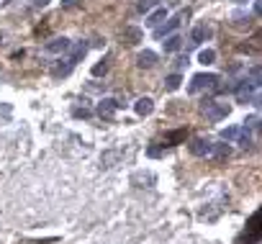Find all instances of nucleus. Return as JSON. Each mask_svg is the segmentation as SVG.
<instances>
[{
	"instance_id": "obj_1",
	"label": "nucleus",
	"mask_w": 262,
	"mask_h": 244,
	"mask_svg": "<svg viewBox=\"0 0 262 244\" xmlns=\"http://www.w3.org/2000/svg\"><path fill=\"white\" fill-rule=\"evenodd\" d=\"M221 139L226 142V144H242L244 149L252 144V129H247L244 124L242 126H229V129H224L221 131Z\"/></svg>"
},
{
	"instance_id": "obj_2",
	"label": "nucleus",
	"mask_w": 262,
	"mask_h": 244,
	"mask_svg": "<svg viewBox=\"0 0 262 244\" xmlns=\"http://www.w3.org/2000/svg\"><path fill=\"white\" fill-rule=\"evenodd\" d=\"M234 95L239 103H244V105H259V87L252 85L249 80H242L236 87H234Z\"/></svg>"
},
{
	"instance_id": "obj_3",
	"label": "nucleus",
	"mask_w": 262,
	"mask_h": 244,
	"mask_svg": "<svg viewBox=\"0 0 262 244\" xmlns=\"http://www.w3.org/2000/svg\"><path fill=\"white\" fill-rule=\"evenodd\" d=\"M218 85V75L213 72H201V75H193L190 85H188V93L190 95H198L203 90H213V87Z\"/></svg>"
},
{
	"instance_id": "obj_4",
	"label": "nucleus",
	"mask_w": 262,
	"mask_h": 244,
	"mask_svg": "<svg viewBox=\"0 0 262 244\" xmlns=\"http://www.w3.org/2000/svg\"><path fill=\"white\" fill-rule=\"evenodd\" d=\"M201 110L206 113V118L211 121V124H216V121H221V118H226L229 116V105L226 103H218V100H203V105H201Z\"/></svg>"
},
{
	"instance_id": "obj_5",
	"label": "nucleus",
	"mask_w": 262,
	"mask_h": 244,
	"mask_svg": "<svg viewBox=\"0 0 262 244\" xmlns=\"http://www.w3.org/2000/svg\"><path fill=\"white\" fill-rule=\"evenodd\" d=\"M259 211H254L252 213V218H249V226L242 231V236L236 239V244H257L259 241Z\"/></svg>"
},
{
	"instance_id": "obj_6",
	"label": "nucleus",
	"mask_w": 262,
	"mask_h": 244,
	"mask_svg": "<svg viewBox=\"0 0 262 244\" xmlns=\"http://www.w3.org/2000/svg\"><path fill=\"white\" fill-rule=\"evenodd\" d=\"M183 18H188V11H185V13H180V16H175V18H170L167 24L155 26V36H157V39H165V36L175 34V31H178V26L183 24Z\"/></svg>"
},
{
	"instance_id": "obj_7",
	"label": "nucleus",
	"mask_w": 262,
	"mask_h": 244,
	"mask_svg": "<svg viewBox=\"0 0 262 244\" xmlns=\"http://www.w3.org/2000/svg\"><path fill=\"white\" fill-rule=\"evenodd\" d=\"M118 108H121V103H118L116 98H103V100L98 103V116L105 118V121H111V118L116 116Z\"/></svg>"
},
{
	"instance_id": "obj_8",
	"label": "nucleus",
	"mask_w": 262,
	"mask_h": 244,
	"mask_svg": "<svg viewBox=\"0 0 262 244\" xmlns=\"http://www.w3.org/2000/svg\"><path fill=\"white\" fill-rule=\"evenodd\" d=\"M188 149H190L193 157H208V154H211V142L203 139V137H193Z\"/></svg>"
},
{
	"instance_id": "obj_9",
	"label": "nucleus",
	"mask_w": 262,
	"mask_h": 244,
	"mask_svg": "<svg viewBox=\"0 0 262 244\" xmlns=\"http://www.w3.org/2000/svg\"><path fill=\"white\" fill-rule=\"evenodd\" d=\"M70 47H72V41L59 36V39H52V41L44 44V52H47V54H62V52H67Z\"/></svg>"
},
{
	"instance_id": "obj_10",
	"label": "nucleus",
	"mask_w": 262,
	"mask_h": 244,
	"mask_svg": "<svg viewBox=\"0 0 262 244\" xmlns=\"http://www.w3.org/2000/svg\"><path fill=\"white\" fill-rule=\"evenodd\" d=\"M131 183H134L137 188H152V185H155L157 183V177H155V172H134V175H131Z\"/></svg>"
},
{
	"instance_id": "obj_11",
	"label": "nucleus",
	"mask_w": 262,
	"mask_h": 244,
	"mask_svg": "<svg viewBox=\"0 0 262 244\" xmlns=\"http://www.w3.org/2000/svg\"><path fill=\"white\" fill-rule=\"evenodd\" d=\"M121 157H123V152H121V149H105V152L100 154V167H103V170H111Z\"/></svg>"
},
{
	"instance_id": "obj_12",
	"label": "nucleus",
	"mask_w": 262,
	"mask_h": 244,
	"mask_svg": "<svg viewBox=\"0 0 262 244\" xmlns=\"http://www.w3.org/2000/svg\"><path fill=\"white\" fill-rule=\"evenodd\" d=\"M211 160L216 162H224L231 157V144H211V154H208Z\"/></svg>"
},
{
	"instance_id": "obj_13",
	"label": "nucleus",
	"mask_w": 262,
	"mask_h": 244,
	"mask_svg": "<svg viewBox=\"0 0 262 244\" xmlns=\"http://www.w3.org/2000/svg\"><path fill=\"white\" fill-rule=\"evenodd\" d=\"M142 36H144V34H142V29H137V26H126V29L121 31V39L128 44V47L139 44V41H142Z\"/></svg>"
},
{
	"instance_id": "obj_14",
	"label": "nucleus",
	"mask_w": 262,
	"mask_h": 244,
	"mask_svg": "<svg viewBox=\"0 0 262 244\" xmlns=\"http://www.w3.org/2000/svg\"><path fill=\"white\" fill-rule=\"evenodd\" d=\"M134 110H137V116L147 118V116H152V110H155V100H152V98H139L134 103Z\"/></svg>"
},
{
	"instance_id": "obj_15",
	"label": "nucleus",
	"mask_w": 262,
	"mask_h": 244,
	"mask_svg": "<svg viewBox=\"0 0 262 244\" xmlns=\"http://www.w3.org/2000/svg\"><path fill=\"white\" fill-rule=\"evenodd\" d=\"M137 64H139L142 70L155 67V64H157V54H155V52H149V49H144V52H139V57H137Z\"/></svg>"
},
{
	"instance_id": "obj_16",
	"label": "nucleus",
	"mask_w": 262,
	"mask_h": 244,
	"mask_svg": "<svg viewBox=\"0 0 262 244\" xmlns=\"http://www.w3.org/2000/svg\"><path fill=\"white\" fill-rule=\"evenodd\" d=\"M211 34H213V29H211V26H206V24L195 26V29H193V34H190V44H201V41H206Z\"/></svg>"
},
{
	"instance_id": "obj_17",
	"label": "nucleus",
	"mask_w": 262,
	"mask_h": 244,
	"mask_svg": "<svg viewBox=\"0 0 262 244\" xmlns=\"http://www.w3.org/2000/svg\"><path fill=\"white\" fill-rule=\"evenodd\" d=\"M165 18H167V8H155V11H152V13L147 16L144 24H147L149 29H155V26H160V24H162Z\"/></svg>"
},
{
	"instance_id": "obj_18",
	"label": "nucleus",
	"mask_w": 262,
	"mask_h": 244,
	"mask_svg": "<svg viewBox=\"0 0 262 244\" xmlns=\"http://www.w3.org/2000/svg\"><path fill=\"white\" fill-rule=\"evenodd\" d=\"M185 142V129H175L165 134V144L162 147H175V144H183Z\"/></svg>"
},
{
	"instance_id": "obj_19",
	"label": "nucleus",
	"mask_w": 262,
	"mask_h": 244,
	"mask_svg": "<svg viewBox=\"0 0 262 244\" xmlns=\"http://www.w3.org/2000/svg\"><path fill=\"white\" fill-rule=\"evenodd\" d=\"M72 52H70V57H67V62H72V64H77L85 54H87V44L85 41H80V44H72V47H70Z\"/></svg>"
},
{
	"instance_id": "obj_20",
	"label": "nucleus",
	"mask_w": 262,
	"mask_h": 244,
	"mask_svg": "<svg viewBox=\"0 0 262 244\" xmlns=\"http://www.w3.org/2000/svg\"><path fill=\"white\" fill-rule=\"evenodd\" d=\"M162 47H165V52H178L180 47H183V39L178 36V34H170V36H165V41H162Z\"/></svg>"
},
{
	"instance_id": "obj_21",
	"label": "nucleus",
	"mask_w": 262,
	"mask_h": 244,
	"mask_svg": "<svg viewBox=\"0 0 262 244\" xmlns=\"http://www.w3.org/2000/svg\"><path fill=\"white\" fill-rule=\"evenodd\" d=\"M72 67H75V64L64 59V62H59V64H54V67H52V77H67L72 72Z\"/></svg>"
},
{
	"instance_id": "obj_22",
	"label": "nucleus",
	"mask_w": 262,
	"mask_h": 244,
	"mask_svg": "<svg viewBox=\"0 0 262 244\" xmlns=\"http://www.w3.org/2000/svg\"><path fill=\"white\" fill-rule=\"evenodd\" d=\"M231 18H234V29H249V24H252V16L249 13H242V11L234 13Z\"/></svg>"
},
{
	"instance_id": "obj_23",
	"label": "nucleus",
	"mask_w": 262,
	"mask_h": 244,
	"mask_svg": "<svg viewBox=\"0 0 262 244\" xmlns=\"http://www.w3.org/2000/svg\"><path fill=\"white\" fill-rule=\"evenodd\" d=\"M180 82H183V75L180 72H172V75H167L165 77V90H178V87H180Z\"/></svg>"
},
{
	"instance_id": "obj_24",
	"label": "nucleus",
	"mask_w": 262,
	"mask_h": 244,
	"mask_svg": "<svg viewBox=\"0 0 262 244\" xmlns=\"http://www.w3.org/2000/svg\"><path fill=\"white\" fill-rule=\"evenodd\" d=\"M72 116L87 121V118H93V110H90V108H85V105H72Z\"/></svg>"
},
{
	"instance_id": "obj_25",
	"label": "nucleus",
	"mask_w": 262,
	"mask_h": 244,
	"mask_svg": "<svg viewBox=\"0 0 262 244\" xmlns=\"http://www.w3.org/2000/svg\"><path fill=\"white\" fill-rule=\"evenodd\" d=\"M198 62L201 64H213L216 62V52L213 49H201L198 52Z\"/></svg>"
},
{
	"instance_id": "obj_26",
	"label": "nucleus",
	"mask_w": 262,
	"mask_h": 244,
	"mask_svg": "<svg viewBox=\"0 0 262 244\" xmlns=\"http://www.w3.org/2000/svg\"><path fill=\"white\" fill-rule=\"evenodd\" d=\"M244 80H249L252 85H257V87H259V82H262V72H259V64H254V67H249V77H244Z\"/></svg>"
},
{
	"instance_id": "obj_27",
	"label": "nucleus",
	"mask_w": 262,
	"mask_h": 244,
	"mask_svg": "<svg viewBox=\"0 0 262 244\" xmlns=\"http://www.w3.org/2000/svg\"><path fill=\"white\" fill-rule=\"evenodd\" d=\"M108 62H111V59L105 57V59H100V62L95 64V67H93V77H100V75H105V72H108Z\"/></svg>"
},
{
	"instance_id": "obj_28",
	"label": "nucleus",
	"mask_w": 262,
	"mask_h": 244,
	"mask_svg": "<svg viewBox=\"0 0 262 244\" xmlns=\"http://www.w3.org/2000/svg\"><path fill=\"white\" fill-rule=\"evenodd\" d=\"M157 3H160V0H139V3H137V11H139V13L152 11V8H157Z\"/></svg>"
},
{
	"instance_id": "obj_29",
	"label": "nucleus",
	"mask_w": 262,
	"mask_h": 244,
	"mask_svg": "<svg viewBox=\"0 0 262 244\" xmlns=\"http://www.w3.org/2000/svg\"><path fill=\"white\" fill-rule=\"evenodd\" d=\"M54 241H59V239L49 236V239H34V241H21V244H54Z\"/></svg>"
},
{
	"instance_id": "obj_30",
	"label": "nucleus",
	"mask_w": 262,
	"mask_h": 244,
	"mask_svg": "<svg viewBox=\"0 0 262 244\" xmlns=\"http://www.w3.org/2000/svg\"><path fill=\"white\" fill-rule=\"evenodd\" d=\"M149 157H160V154H162V147H149Z\"/></svg>"
},
{
	"instance_id": "obj_31",
	"label": "nucleus",
	"mask_w": 262,
	"mask_h": 244,
	"mask_svg": "<svg viewBox=\"0 0 262 244\" xmlns=\"http://www.w3.org/2000/svg\"><path fill=\"white\" fill-rule=\"evenodd\" d=\"M34 8H44V6H49V0H31Z\"/></svg>"
},
{
	"instance_id": "obj_32",
	"label": "nucleus",
	"mask_w": 262,
	"mask_h": 244,
	"mask_svg": "<svg viewBox=\"0 0 262 244\" xmlns=\"http://www.w3.org/2000/svg\"><path fill=\"white\" fill-rule=\"evenodd\" d=\"M0 41H3V34H0Z\"/></svg>"
}]
</instances>
